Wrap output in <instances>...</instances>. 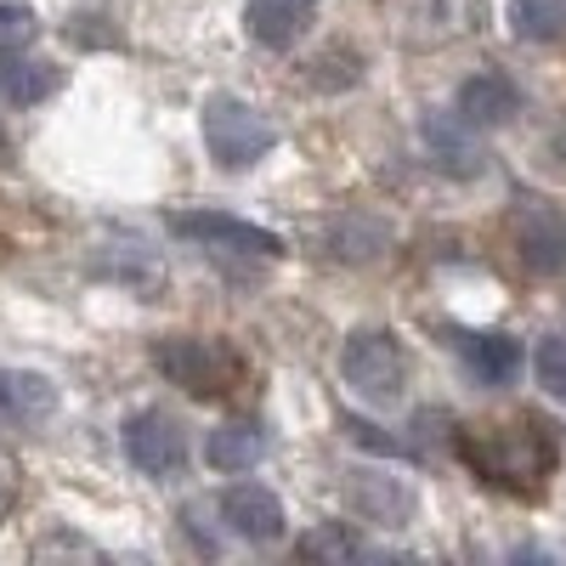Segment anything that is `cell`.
I'll return each mask as SVG.
<instances>
[{"instance_id":"obj_1","label":"cell","mask_w":566,"mask_h":566,"mask_svg":"<svg viewBox=\"0 0 566 566\" xmlns=\"http://www.w3.org/2000/svg\"><path fill=\"white\" fill-rule=\"evenodd\" d=\"M459 453H464V464L476 470L482 482H493V488H504L515 499H538L555 459H560V442H555V431L544 419L522 413L510 424H476V431H464Z\"/></svg>"},{"instance_id":"obj_2","label":"cell","mask_w":566,"mask_h":566,"mask_svg":"<svg viewBox=\"0 0 566 566\" xmlns=\"http://www.w3.org/2000/svg\"><path fill=\"white\" fill-rule=\"evenodd\" d=\"M154 368L165 374L170 386H181L187 397H232L250 380V363L227 340H205V335H165V340H154Z\"/></svg>"},{"instance_id":"obj_3","label":"cell","mask_w":566,"mask_h":566,"mask_svg":"<svg viewBox=\"0 0 566 566\" xmlns=\"http://www.w3.org/2000/svg\"><path fill=\"white\" fill-rule=\"evenodd\" d=\"M272 142H277L272 119L255 114L244 97H227L221 91V97L205 103V148L221 170H250L261 154H272Z\"/></svg>"},{"instance_id":"obj_4","label":"cell","mask_w":566,"mask_h":566,"mask_svg":"<svg viewBox=\"0 0 566 566\" xmlns=\"http://www.w3.org/2000/svg\"><path fill=\"white\" fill-rule=\"evenodd\" d=\"M340 374L363 402H397L408 386V346L386 328H363L340 352Z\"/></svg>"},{"instance_id":"obj_5","label":"cell","mask_w":566,"mask_h":566,"mask_svg":"<svg viewBox=\"0 0 566 566\" xmlns=\"http://www.w3.org/2000/svg\"><path fill=\"white\" fill-rule=\"evenodd\" d=\"M125 459L142 470V476H176L187 464V424L165 408H142L125 419Z\"/></svg>"},{"instance_id":"obj_6","label":"cell","mask_w":566,"mask_h":566,"mask_svg":"<svg viewBox=\"0 0 566 566\" xmlns=\"http://www.w3.org/2000/svg\"><path fill=\"white\" fill-rule=\"evenodd\" d=\"M510 244L527 261V272H538V277L560 272L566 266V216L544 199H522L510 210Z\"/></svg>"},{"instance_id":"obj_7","label":"cell","mask_w":566,"mask_h":566,"mask_svg":"<svg viewBox=\"0 0 566 566\" xmlns=\"http://www.w3.org/2000/svg\"><path fill=\"white\" fill-rule=\"evenodd\" d=\"M170 232L193 239L205 250H227V255H261V261H277L283 255V239L255 221H239V216H216V210H187L170 221Z\"/></svg>"},{"instance_id":"obj_8","label":"cell","mask_w":566,"mask_h":566,"mask_svg":"<svg viewBox=\"0 0 566 566\" xmlns=\"http://www.w3.org/2000/svg\"><path fill=\"white\" fill-rule=\"evenodd\" d=\"M312 23H317V0H250L244 7V29L266 52H290L295 40H306Z\"/></svg>"},{"instance_id":"obj_9","label":"cell","mask_w":566,"mask_h":566,"mask_svg":"<svg viewBox=\"0 0 566 566\" xmlns=\"http://www.w3.org/2000/svg\"><path fill=\"white\" fill-rule=\"evenodd\" d=\"M221 522L239 538H250V544H277L283 538V499L272 488L244 482V488H232L221 499Z\"/></svg>"},{"instance_id":"obj_10","label":"cell","mask_w":566,"mask_h":566,"mask_svg":"<svg viewBox=\"0 0 566 566\" xmlns=\"http://www.w3.org/2000/svg\"><path fill=\"white\" fill-rule=\"evenodd\" d=\"M57 413V386L34 368H0V424H40Z\"/></svg>"},{"instance_id":"obj_11","label":"cell","mask_w":566,"mask_h":566,"mask_svg":"<svg viewBox=\"0 0 566 566\" xmlns=\"http://www.w3.org/2000/svg\"><path fill=\"white\" fill-rule=\"evenodd\" d=\"M515 114H522V91H515V80H504V74H476V80L459 85V119H464L470 130L510 125Z\"/></svg>"},{"instance_id":"obj_12","label":"cell","mask_w":566,"mask_h":566,"mask_svg":"<svg viewBox=\"0 0 566 566\" xmlns=\"http://www.w3.org/2000/svg\"><path fill=\"white\" fill-rule=\"evenodd\" d=\"M63 85V69L45 63V57H18V52H0V97L18 103V108H34L45 103L52 91Z\"/></svg>"},{"instance_id":"obj_13","label":"cell","mask_w":566,"mask_h":566,"mask_svg":"<svg viewBox=\"0 0 566 566\" xmlns=\"http://www.w3.org/2000/svg\"><path fill=\"white\" fill-rule=\"evenodd\" d=\"M459 357L482 386H510L522 374V340H510V335H464Z\"/></svg>"},{"instance_id":"obj_14","label":"cell","mask_w":566,"mask_h":566,"mask_svg":"<svg viewBox=\"0 0 566 566\" xmlns=\"http://www.w3.org/2000/svg\"><path fill=\"white\" fill-rule=\"evenodd\" d=\"M261 453H266V431H261V424H250V419L216 424V431H210V442H205V459H210V470H227V476H239V470L261 464Z\"/></svg>"},{"instance_id":"obj_15","label":"cell","mask_w":566,"mask_h":566,"mask_svg":"<svg viewBox=\"0 0 566 566\" xmlns=\"http://www.w3.org/2000/svg\"><path fill=\"white\" fill-rule=\"evenodd\" d=\"M352 504L368 515V522H380V527H402L408 515H413V493L402 482H374V476H357L352 482Z\"/></svg>"},{"instance_id":"obj_16","label":"cell","mask_w":566,"mask_h":566,"mask_svg":"<svg viewBox=\"0 0 566 566\" xmlns=\"http://www.w3.org/2000/svg\"><path fill=\"white\" fill-rule=\"evenodd\" d=\"M510 29L515 40L549 45L566 34V0H510Z\"/></svg>"},{"instance_id":"obj_17","label":"cell","mask_w":566,"mask_h":566,"mask_svg":"<svg viewBox=\"0 0 566 566\" xmlns=\"http://www.w3.org/2000/svg\"><path fill=\"white\" fill-rule=\"evenodd\" d=\"M424 142H431V154H437V165H448V170H459V176H470V170H482L476 159V148L453 130V125H442V119H424Z\"/></svg>"},{"instance_id":"obj_18","label":"cell","mask_w":566,"mask_h":566,"mask_svg":"<svg viewBox=\"0 0 566 566\" xmlns=\"http://www.w3.org/2000/svg\"><path fill=\"white\" fill-rule=\"evenodd\" d=\"M357 555H363V544L340 522H323V527H312L301 538V560H357Z\"/></svg>"},{"instance_id":"obj_19","label":"cell","mask_w":566,"mask_h":566,"mask_svg":"<svg viewBox=\"0 0 566 566\" xmlns=\"http://www.w3.org/2000/svg\"><path fill=\"white\" fill-rule=\"evenodd\" d=\"M40 34V18L18 0H0V52H23V45Z\"/></svg>"},{"instance_id":"obj_20","label":"cell","mask_w":566,"mask_h":566,"mask_svg":"<svg viewBox=\"0 0 566 566\" xmlns=\"http://www.w3.org/2000/svg\"><path fill=\"white\" fill-rule=\"evenodd\" d=\"M538 386L566 402V335H549V340L538 346Z\"/></svg>"},{"instance_id":"obj_21","label":"cell","mask_w":566,"mask_h":566,"mask_svg":"<svg viewBox=\"0 0 566 566\" xmlns=\"http://www.w3.org/2000/svg\"><path fill=\"white\" fill-rule=\"evenodd\" d=\"M18 493H23V464H18V453L0 448V527H7V515L18 510Z\"/></svg>"},{"instance_id":"obj_22","label":"cell","mask_w":566,"mask_h":566,"mask_svg":"<svg viewBox=\"0 0 566 566\" xmlns=\"http://www.w3.org/2000/svg\"><path fill=\"white\" fill-rule=\"evenodd\" d=\"M555 154H560V159H566V125H560V130H555Z\"/></svg>"},{"instance_id":"obj_23","label":"cell","mask_w":566,"mask_h":566,"mask_svg":"<svg viewBox=\"0 0 566 566\" xmlns=\"http://www.w3.org/2000/svg\"><path fill=\"white\" fill-rule=\"evenodd\" d=\"M0 148H7V142H0Z\"/></svg>"}]
</instances>
